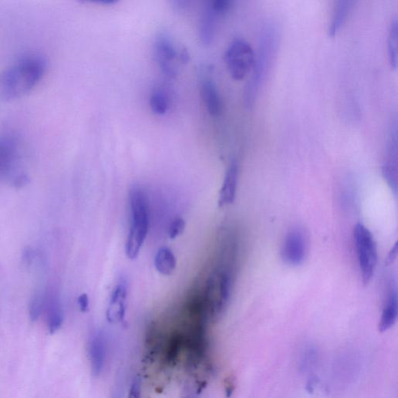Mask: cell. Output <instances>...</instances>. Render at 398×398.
<instances>
[{"label":"cell","mask_w":398,"mask_h":398,"mask_svg":"<svg viewBox=\"0 0 398 398\" xmlns=\"http://www.w3.org/2000/svg\"><path fill=\"white\" fill-rule=\"evenodd\" d=\"M141 388V380L139 378H135L131 383L127 398H140Z\"/></svg>","instance_id":"cell-24"},{"label":"cell","mask_w":398,"mask_h":398,"mask_svg":"<svg viewBox=\"0 0 398 398\" xmlns=\"http://www.w3.org/2000/svg\"><path fill=\"white\" fill-rule=\"evenodd\" d=\"M154 267L162 276H171L176 267V257L167 247L158 249L154 257Z\"/></svg>","instance_id":"cell-18"},{"label":"cell","mask_w":398,"mask_h":398,"mask_svg":"<svg viewBox=\"0 0 398 398\" xmlns=\"http://www.w3.org/2000/svg\"><path fill=\"white\" fill-rule=\"evenodd\" d=\"M14 187L23 188L29 183L28 176L25 174H20L12 181Z\"/></svg>","instance_id":"cell-26"},{"label":"cell","mask_w":398,"mask_h":398,"mask_svg":"<svg viewBox=\"0 0 398 398\" xmlns=\"http://www.w3.org/2000/svg\"><path fill=\"white\" fill-rule=\"evenodd\" d=\"M128 285L125 279L121 278L117 283L110 297L107 309V319L110 323H121L127 314Z\"/></svg>","instance_id":"cell-9"},{"label":"cell","mask_w":398,"mask_h":398,"mask_svg":"<svg viewBox=\"0 0 398 398\" xmlns=\"http://www.w3.org/2000/svg\"><path fill=\"white\" fill-rule=\"evenodd\" d=\"M107 353L108 343L105 334L101 330L95 331L88 345V356H89L91 371L94 375H99L104 371Z\"/></svg>","instance_id":"cell-11"},{"label":"cell","mask_w":398,"mask_h":398,"mask_svg":"<svg viewBox=\"0 0 398 398\" xmlns=\"http://www.w3.org/2000/svg\"><path fill=\"white\" fill-rule=\"evenodd\" d=\"M46 292L37 290L29 304V316L32 321L35 322L40 319V316L45 309Z\"/></svg>","instance_id":"cell-21"},{"label":"cell","mask_w":398,"mask_h":398,"mask_svg":"<svg viewBox=\"0 0 398 398\" xmlns=\"http://www.w3.org/2000/svg\"><path fill=\"white\" fill-rule=\"evenodd\" d=\"M47 328L50 334H54L63 326L64 315L60 297L56 293L46 292L45 309Z\"/></svg>","instance_id":"cell-12"},{"label":"cell","mask_w":398,"mask_h":398,"mask_svg":"<svg viewBox=\"0 0 398 398\" xmlns=\"http://www.w3.org/2000/svg\"><path fill=\"white\" fill-rule=\"evenodd\" d=\"M186 229V221L181 217H176L169 223L167 230L168 238L174 240L179 238Z\"/></svg>","instance_id":"cell-22"},{"label":"cell","mask_w":398,"mask_h":398,"mask_svg":"<svg viewBox=\"0 0 398 398\" xmlns=\"http://www.w3.org/2000/svg\"><path fill=\"white\" fill-rule=\"evenodd\" d=\"M150 106L155 115H165L169 107L167 94L163 90L153 91L150 100Z\"/></svg>","instance_id":"cell-20"},{"label":"cell","mask_w":398,"mask_h":398,"mask_svg":"<svg viewBox=\"0 0 398 398\" xmlns=\"http://www.w3.org/2000/svg\"><path fill=\"white\" fill-rule=\"evenodd\" d=\"M239 176V167L238 162L232 160L226 172L222 187L219 195V205L220 207L232 204L237 194Z\"/></svg>","instance_id":"cell-13"},{"label":"cell","mask_w":398,"mask_h":398,"mask_svg":"<svg viewBox=\"0 0 398 398\" xmlns=\"http://www.w3.org/2000/svg\"><path fill=\"white\" fill-rule=\"evenodd\" d=\"M20 160V145L16 137H0V179H11L23 173H17Z\"/></svg>","instance_id":"cell-6"},{"label":"cell","mask_w":398,"mask_h":398,"mask_svg":"<svg viewBox=\"0 0 398 398\" xmlns=\"http://www.w3.org/2000/svg\"><path fill=\"white\" fill-rule=\"evenodd\" d=\"M359 267L364 284L371 281L378 263V248L368 228L359 224L354 229Z\"/></svg>","instance_id":"cell-4"},{"label":"cell","mask_w":398,"mask_h":398,"mask_svg":"<svg viewBox=\"0 0 398 398\" xmlns=\"http://www.w3.org/2000/svg\"><path fill=\"white\" fill-rule=\"evenodd\" d=\"M397 39L398 23L397 18H394L390 27L387 40L389 62L394 70H396L397 66Z\"/></svg>","instance_id":"cell-19"},{"label":"cell","mask_w":398,"mask_h":398,"mask_svg":"<svg viewBox=\"0 0 398 398\" xmlns=\"http://www.w3.org/2000/svg\"><path fill=\"white\" fill-rule=\"evenodd\" d=\"M219 18L221 16L212 9L210 1L206 2L199 22V39L204 46H210L214 40Z\"/></svg>","instance_id":"cell-14"},{"label":"cell","mask_w":398,"mask_h":398,"mask_svg":"<svg viewBox=\"0 0 398 398\" xmlns=\"http://www.w3.org/2000/svg\"><path fill=\"white\" fill-rule=\"evenodd\" d=\"M382 174L390 189L397 191V127L392 124L387 142V155L382 167Z\"/></svg>","instance_id":"cell-8"},{"label":"cell","mask_w":398,"mask_h":398,"mask_svg":"<svg viewBox=\"0 0 398 398\" xmlns=\"http://www.w3.org/2000/svg\"><path fill=\"white\" fill-rule=\"evenodd\" d=\"M355 2L352 0H339L335 3L333 15L328 27V35L333 38L345 25L353 9Z\"/></svg>","instance_id":"cell-17"},{"label":"cell","mask_w":398,"mask_h":398,"mask_svg":"<svg viewBox=\"0 0 398 398\" xmlns=\"http://www.w3.org/2000/svg\"><path fill=\"white\" fill-rule=\"evenodd\" d=\"M47 69V63L39 55L22 57L0 72V102L24 97L39 84Z\"/></svg>","instance_id":"cell-1"},{"label":"cell","mask_w":398,"mask_h":398,"mask_svg":"<svg viewBox=\"0 0 398 398\" xmlns=\"http://www.w3.org/2000/svg\"><path fill=\"white\" fill-rule=\"evenodd\" d=\"M187 398H198V397L195 394H189Z\"/></svg>","instance_id":"cell-27"},{"label":"cell","mask_w":398,"mask_h":398,"mask_svg":"<svg viewBox=\"0 0 398 398\" xmlns=\"http://www.w3.org/2000/svg\"><path fill=\"white\" fill-rule=\"evenodd\" d=\"M129 230L125 252L134 260L139 256L148 234L150 226V204L145 190L134 186L129 191Z\"/></svg>","instance_id":"cell-2"},{"label":"cell","mask_w":398,"mask_h":398,"mask_svg":"<svg viewBox=\"0 0 398 398\" xmlns=\"http://www.w3.org/2000/svg\"><path fill=\"white\" fill-rule=\"evenodd\" d=\"M155 55L162 72L169 79L176 77L175 61L178 54L171 39L160 34L155 43Z\"/></svg>","instance_id":"cell-7"},{"label":"cell","mask_w":398,"mask_h":398,"mask_svg":"<svg viewBox=\"0 0 398 398\" xmlns=\"http://www.w3.org/2000/svg\"><path fill=\"white\" fill-rule=\"evenodd\" d=\"M276 45V33L269 27L261 38L257 58H255L252 76L246 86L245 91V104L248 108H252L259 94L261 84L267 76L269 65Z\"/></svg>","instance_id":"cell-3"},{"label":"cell","mask_w":398,"mask_h":398,"mask_svg":"<svg viewBox=\"0 0 398 398\" xmlns=\"http://www.w3.org/2000/svg\"><path fill=\"white\" fill-rule=\"evenodd\" d=\"M78 305L81 312L86 313L89 311L90 300L86 293L81 294L79 297Z\"/></svg>","instance_id":"cell-25"},{"label":"cell","mask_w":398,"mask_h":398,"mask_svg":"<svg viewBox=\"0 0 398 398\" xmlns=\"http://www.w3.org/2000/svg\"><path fill=\"white\" fill-rule=\"evenodd\" d=\"M255 60V55L252 46L241 39L233 41L226 51L227 69L235 80L244 79L252 71Z\"/></svg>","instance_id":"cell-5"},{"label":"cell","mask_w":398,"mask_h":398,"mask_svg":"<svg viewBox=\"0 0 398 398\" xmlns=\"http://www.w3.org/2000/svg\"><path fill=\"white\" fill-rule=\"evenodd\" d=\"M201 93L209 114L217 117L222 113L223 103L217 87L211 79H205L201 86Z\"/></svg>","instance_id":"cell-16"},{"label":"cell","mask_w":398,"mask_h":398,"mask_svg":"<svg viewBox=\"0 0 398 398\" xmlns=\"http://www.w3.org/2000/svg\"><path fill=\"white\" fill-rule=\"evenodd\" d=\"M285 263L297 267L304 262L306 256V240L303 233L293 230L286 235L282 250Z\"/></svg>","instance_id":"cell-10"},{"label":"cell","mask_w":398,"mask_h":398,"mask_svg":"<svg viewBox=\"0 0 398 398\" xmlns=\"http://www.w3.org/2000/svg\"><path fill=\"white\" fill-rule=\"evenodd\" d=\"M210 4L212 9L221 17L225 16L228 12H230L233 5L231 0H212Z\"/></svg>","instance_id":"cell-23"},{"label":"cell","mask_w":398,"mask_h":398,"mask_svg":"<svg viewBox=\"0 0 398 398\" xmlns=\"http://www.w3.org/2000/svg\"><path fill=\"white\" fill-rule=\"evenodd\" d=\"M398 314L397 292L395 284H390L387 300L383 306L379 323V330L385 333L394 326Z\"/></svg>","instance_id":"cell-15"}]
</instances>
